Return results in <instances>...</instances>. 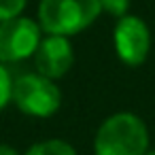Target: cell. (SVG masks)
<instances>
[{"label": "cell", "mask_w": 155, "mask_h": 155, "mask_svg": "<svg viewBox=\"0 0 155 155\" xmlns=\"http://www.w3.org/2000/svg\"><path fill=\"white\" fill-rule=\"evenodd\" d=\"M0 155H17V151L7 147V144H0Z\"/></svg>", "instance_id": "obj_11"}, {"label": "cell", "mask_w": 155, "mask_h": 155, "mask_svg": "<svg viewBox=\"0 0 155 155\" xmlns=\"http://www.w3.org/2000/svg\"><path fill=\"white\" fill-rule=\"evenodd\" d=\"M149 134L132 113L108 117L96 134V155H147Z\"/></svg>", "instance_id": "obj_1"}, {"label": "cell", "mask_w": 155, "mask_h": 155, "mask_svg": "<svg viewBox=\"0 0 155 155\" xmlns=\"http://www.w3.org/2000/svg\"><path fill=\"white\" fill-rule=\"evenodd\" d=\"M11 91H13V79H11V74H9L7 68L0 66V110L9 104Z\"/></svg>", "instance_id": "obj_8"}, {"label": "cell", "mask_w": 155, "mask_h": 155, "mask_svg": "<svg viewBox=\"0 0 155 155\" xmlns=\"http://www.w3.org/2000/svg\"><path fill=\"white\" fill-rule=\"evenodd\" d=\"M115 49L117 55L130 64L138 66L147 60L151 49V34L140 17H121L115 26Z\"/></svg>", "instance_id": "obj_5"}, {"label": "cell", "mask_w": 155, "mask_h": 155, "mask_svg": "<svg viewBox=\"0 0 155 155\" xmlns=\"http://www.w3.org/2000/svg\"><path fill=\"white\" fill-rule=\"evenodd\" d=\"M41 28L28 17H11L0 24V62H19L34 55Z\"/></svg>", "instance_id": "obj_4"}, {"label": "cell", "mask_w": 155, "mask_h": 155, "mask_svg": "<svg viewBox=\"0 0 155 155\" xmlns=\"http://www.w3.org/2000/svg\"><path fill=\"white\" fill-rule=\"evenodd\" d=\"M151 155H155V153H151Z\"/></svg>", "instance_id": "obj_12"}, {"label": "cell", "mask_w": 155, "mask_h": 155, "mask_svg": "<svg viewBox=\"0 0 155 155\" xmlns=\"http://www.w3.org/2000/svg\"><path fill=\"white\" fill-rule=\"evenodd\" d=\"M11 100L17 108L32 117H51L62 102L60 89L55 87L53 79L45 74H21L13 81Z\"/></svg>", "instance_id": "obj_3"}, {"label": "cell", "mask_w": 155, "mask_h": 155, "mask_svg": "<svg viewBox=\"0 0 155 155\" xmlns=\"http://www.w3.org/2000/svg\"><path fill=\"white\" fill-rule=\"evenodd\" d=\"M100 11V0H41L38 19L47 34L70 36L85 30Z\"/></svg>", "instance_id": "obj_2"}, {"label": "cell", "mask_w": 155, "mask_h": 155, "mask_svg": "<svg viewBox=\"0 0 155 155\" xmlns=\"http://www.w3.org/2000/svg\"><path fill=\"white\" fill-rule=\"evenodd\" d=\"M36 70L49 79L64 77L72 66V45L62 34H49L34 51Z\"/></svg>", "instance_id": "obj_6"}, {"label": "cell", "mask_w": 155, "mask_h": 155, "mask_svg": "<svg viewBox=\"0 0 155 155\" xmlns=\"http://www.w3.org/2000/svg\"><path fill=\"white\" fill-rule=\"evenodd\" d=\"M26 155H77L74 149L64 140H45L28 149Z\"/></svg>", "instance_id": "obj_7"}, {"label": "cell", "mask_w": 155, "mask_h": 155, "mask_svg": "<svg viewBox=\"0 0 155 155\" xmlns=\"http://www.w3.org/2000/svg\"><path fill=\"white\" fill-rule=\"evenodd\" d=\"M26 7V0H0V21L17 17Z\"/></svg>", "instance_id": "obj_9"}, {"label": "cell", "mask_w": 155, "mask_h": 155, "mask_svg": "<svg viewBox=\"0 0 155 155\" xmlns=\"http://www.w3.org/2000/svg\"><path fill=\"white\" fill-rule=\"evenodd\" d=\"M100 5L106 13H110L115 17H123L130 7V0H100Z\"/></svg>", "instance_id": "obj_10"}]
</instances>
